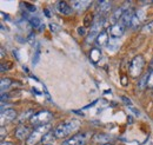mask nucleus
<instances>
[{"label":"nucleus","instance_id":"20e7f679","mask_svg":"<svg viewBox=\"0 0 153 145\" xmlns=\"http://www.w3.org/2000/svg\"><path fill=\"white\" fill-rule=\"evenodd\" d=\"M53 118V114L47 111V110H42V111H39L38 113H34L32 116V118L30 119L32 126L38 127V126H42V125H47L50 124V122L52 120Z\"/></svg>","mask_w":153,"mask_h":145},{"label":"nucleus","instance_id":"2eb2a0df","mask_svg":"<svg viewBox=\"0 0 153 145\" xmlns=\"http://www.w3.org/2000/svg\"><path fill=\"white\" fill-rule=\"evenodd\" d=\"M112 137L110 136V135H106V133H97L93 136V139H94V142L97 143H99L100 145L102 144H108L112 139H111Z\"/></svg>","mask_w":153,"mask_h":145},{"label":"nucleus","instance_id":"f257e3e1","mask_svg":"<svg viewBox=\"0 0 153 145\" xmlns=\"http://www.w3.org/2000/svg\"><path fill=\"white\" fill-rule=\"evenodd\" d=\"M79 127V123L76 119H71V120H67L65 123H61L59 124L56 129H54V136L56 138H65L67 136H70L74 130H76Z\"/></svg>","mask_w":153,"mask_h":145},{"label":"nucleus","instance_id":"b1692460","mask_svg":"<svg viewBox=\"0 0 153 145\" xmlns=\"http://www.w3.org/2000/svg\"><path fill=\"white\" fill-rule=\"evenodd\" d=\"M146 87H147V89H153V70H152V72L149 74V78H147V84H146Z\"/></svg>","mask_w":153,"mask_h":145},{"label":"nucleus","instance_id":"a211bd4d","mask_svg":"<svg viewBox=\"0 0 153 145\" xmlns=\"http://www.w3.org/2000/svg\"><path fill=\"white\" fill-rule=\"evenodd\" d=\"M28 21H30V24H31V26L33 28H40L44 25L41 22L40 18H38V17H28Z\"/></svg>","mask_w":153,"mask_h":145},{"label":"nucleus","instance_id":"ddd939ff","mask_svg":"<svg viewBox=\"0 0 153 145\" xmlns=\"http://www.w3.org/2000/svg\"><path fill=\"white\" fill-rule=\"evenodd\" d=\"M145 20V12L143 10H139L134 13L133 19H132V22H131V26L132 27H138L143 21Z\"/></svg>","mask_w":153,"mask_h":145},{"label":"nucleus","instance_id":"9d476101","mask_svg":"<svg viewBox=\"0 0 153 145\" xmlns=\"http://www.w3.org/2000/svg\"><path fill=\"white\" fill-rule=\"evenodd\" d=\"M31 133H32V131L30 130V127L25 126V125H19V126L17 127V130H16V136H17V138H19L21 141H27L28 139V137L31 136Z\"/></svg>","mask_w":153,"mask_h":145},{"label":"nucleus","instance_id":"c756f323","mask_svg":"<svg viewBox=\"0 0 153 145\" xmlns=\"http://www.w3.org/2000/svg\"><path fill=\"white\" fill-rule=\"evenodd\" d=\"M0 137H1V139L5 138V127L4 126H1V136H0Z\"/></svg>","mask_w":153,"mask_h":145},{"label":"nucleus","instance_id":"412c9836","mask_svg":"<svg viewBox=\"0 0 153 145\" xmlns=\"http://www.w3.org/2000/svg\"><path fill=\"white\" fill-rule=\"evenodd\" d=\"M32 116H33V113H32V110H28V111H26V113L25 112H22L21 113V116L19 117V123H22V122H25V119H31L32 118Z\"/></svg>","mask_w":153,"mask_h":145},{"label":"nucleus","instance_id":"6e6552de","mask_svg":"<svg viewBox=\"0 0 153 145\" xmlns=\"http://www.w3.org/2000/svg\"><path fill=\"white\" fill-rule=\"evenodd\" d=\"M17 117V112L13 109H1V114H0V118H1V126H4V123L5 122H12Z\"/></svg>","mask_w":153,"mask_h":145},{"label":"nucleus","instance_id":"f3484780","mask_svg":"<svg viewBox=\"0 0 153 145\" xmlns=\"http://www.w3.org/2000/svg\"><path fill=\"white\" fill-rule=\"evenodd\" d=\"M119 47H120L119 40L110 37V40H108V44H107V50H108V51H115V50H118Z\"/></svg>","mask_w":153,"mask_h":145},{"label":"nucleus","instance_id":"0eeeda50","mask_svg":"<svg viewBox=\"0 0 153 145\" xmlns=\"http://www.w3.org/2000/svg\"><path fill=\"white\" fill-rule=\"evenodd\" d=\"M112 8V2L111 1H106V0H101V1H98L96 7V12L97 16L99 17H102L104 14L108 13Z\"/></svg>","mask_w":153,"mask_h":145},{"label":"nucleus","instance_id":"6ab92c4d","mask_svg":"<svg viewBox=\"0 0 153 145\" xmlns=\"http://www.w3.org/2000/svg\"><path fill=\"white\" fill-rule=\"evenodd\" d=\"M90 58H91V60H92L93 63H98L99 59L101 58V52H100V50H99V49H93V50L91 51V53H90Z\"/></svg>","mask_w":153,"mask_h":145},{"label":"nucleus","instance_id":"4468645a","mask_svg":"<svg viewBox=\"0 0 153 145\" xmlns=\"http://www.w3.org/2000/svg\"><path fill=\"white\" fill-rule=\"evenodd\" d=\"M91 4H92L91 1H72L71 6L73 7V10H76L78 12H84L85 10L88 8Z\"/></svg>","mask_w":153,"mask_h":145},{"label":"nucleus","instance_id":"f704fd0d","mask_svg":"<svg viewBox=\"0 0 153 145\" xmlns=\"http://www.w3.org/2000/svg\"><path fill=\"white\" fill-rule=\"evenodd\" d=\"M46 145H53V144H46Z\"/></svg>","mask_w":153,"mask_h":145},{"label":"nucleus","instance_id":"9b49d317","mask_svg":"<svg viewBox=\"0 0 153 145\" xmlns=\"http://www.w3.org/2000/svg\"><path fill=\"white\" fill-rule=\"evenodd\" d=\"M57 10L59 13L64 14V16H70L73 12V7L71 5H68L66 1H59L57 4Z\"/></svg>","mask_w":153,"mask_h":145},{"label":"nucleus","instance_id":"cd10ccee","mask_svg":"<svg viewBox=\"0 0 153 145\" xmlns=\"http://www.w3.org/2000/svg\"><path fill=\"white\" fill-rule=\"evenodd\" d=\"M39 57H40V52H39V50H38L37 53H36V58H33V64H37V63H38Z\"/></svg>","mask_w":153,"mask_h":145},{"label":"nucleus","instance_id":"dca6fc26","mask_svg":"<svg viewBox=\"0 0 153 145\" xmlns=\"http://www.w3.org/2000/svg\"><path fill=\"white\" fill-rule=\"evenodd\" d=\"M108 40H110V38H108V34H107V32L106 31H102L98 38H97L96 43L98 46H105V45H107L108 44Z\"/></svg>","mask_w":153,"mask_h":145},{"label":"nucleus","instance_id":"2f4dec72","mask_svg":"<svg viewBox=\"0 0 153 145\" xmlns=\"http://www.w3.org/2000/svg\"><path fill=\"white\" fill-rule=\"evenodd\" d=\"M1 58H4L5 57V50H4V47H1V55H0Z\"/></svg>","mask_w":153,"mask_h":145},{"label":"nucleus","instance_id":"4be33fe9","mask_svg":"<svg viewBox=\"0 0 153 145\" xmlns=\"http://www.w3.org/2000/svg\"><path fill=\"white\" fill-rule=\"evenodd\" d=\"M53 137H56V136H54V132L50 131L48 133H46V135L44 136V138H42L41 143H45V144H50V142L53 139Z\"/></svg>","mask_w":153,"mask_h":145},{"label":"nucleus","instance_id":"473e14b6","mask_svg":"<svg viewBox=\"0 0 153 145\" xmlns=\"http://www.w3.org/2000/svg\"><path fill=\"white\" fill-rule=\"evenodd\" d=\"M151 65H152V66H153V59H152V63H151Z\"/></svg>","mask_w":153,"mask_h":145},{"label":"nucleus","instance_id":"72a5a7b5","mask_svg":"<svg viewBox=\"0 0 153 145\" xmlns=\"http://www.w3.org/2000/svg\"><path fill=\"white\" fill-rule=\"evenodd\" d=\"M102 145H111V144H102Z\"/></svg>","mask_w":153,"mask_h":145},{"label":"nucleus","instance_id":"f03ea898","mask_svg":"<svg viewBox=\"0 0 153 145\" xmlns=\"http://www.w3.org/2000/svg\"><path fill=\"white\" fill-rule=\"evenodd\" d=\"M50 131H51V125H50V124L36 127V129L32 131V133H31V136L28 137V139L26 141V144L37 145L38 143H40V142L42 141L44 136H45L46 133H48Z\"/></svg>","mask_w":153,"mask_h":145},{"label":"nucleus","instance_id":"423d86ee","mask_svg":"<svg viewBox=\"0 0 153 145\" xmlns=\"http://www.w3.org/2000/svg\"><path fill=\"white\" fill-rule=\"evenodd\" d=\"M125 28H126V26H125L121 21H118V22H115L113 25H111V27L108 28V32H110V34H111V38L119 39L120 37L124 34Z\"/></svg>","mask_w":153,"mask_h":145},{"label":"nucleus","instance_id":"c85d7f7f","mask_svg":"<svg viewBox=\"0 0 153 145\" xmlns=\"http://www.w3.org/2000/svg\"><path fill=\"white\" fill-rule=\"evenodd\" d=\"M121 99L125 100V102H124L125 104H127V105H132V103H131V100H130L128 98H126V97H121Z\"/></svg>","mask_w":153,"mask_h":145},{"label":"nucleus","instance_id":"f8f14e48","mask_svg":"<svg viewBox=\"0 0 153 145\" xmlns=\"http://www.w3.org/2000/svg\"><path fill=\"white\" fill-rule=\"evenodd\" d=\"M134 13H135V12H134L131 7H130V8H127V10H125V11H124V13H123V17H121V19H120V21H121L125 26L131 25Z\"/></svg>","mask_w":153,"mask_h":145},{"label":"nucleus","instance_id":"1a4fd4ad","mask_svg":"<svg viewBox=\"0 0 153 145\" xmlns=\"http://www.w3.org/2000/svg\"><path fill=\"white\" fill-rule=\"evenodd\" d=\"M86 143V137L82 133H78L72 136L70 139H66L62 145H85Z\"/></svg>","mask_w":153,"mask_h":145},{"label":"nucleus","instance_id":"a878e982","mask_svg":"<svg viewBox=\"0 0 153 145\" xmlns=\"http://www.w3.org/2000/svg\"><path fill=\"white\" fill-rule=\"evenodd\" d=\"M50 28H51V31L52 32H58L59 30H60V26H58L57 24H50Z\"/></svg>","mask_w":153,"mask_h":145},{"label":"nucleus","instance_id":"393cba45","mask_svg":"<svg viewBox=\"0 0 153 145\" xmlns=\"http://www.w3.org/2000/svg\"><path fill=\"white\" fill-rule=\"evenodd\" d=\"M76 32H78L79 36H86V27H85V26L78 27V28H76Z\"/></svg>","mask_w":153,"mask_h":145},{"label":"nucleus","instance_id":"aec40b11","mask_svg":"<svg viewBox=\"0 0 153 145\" xmlns=\"http://www.w3.org/2000/svg\"><path fill=\"white\" fill-rule=\"evenodd\" d=\"M11 85H12V80H11L10 78H2V79H1V83H0L1 93H5V90H7Z\"/></svg>","mask_w":153,"mask_h":145},{"label":"nucleus","instance_id":"7ed1b4c3","mask_svg":"<svg viewBox=\"0 0 153 145\" xmlns=\"http://www.w3.org/2000/svg\"><path fill=\"white\" fill-rule=\"evenodd\" d=\"M104 21H105L104 17L97 16V18L94 19V21H93V24H92V26H91V28H90V32H88V34L86 37V44L90 45V44H92L94 40H97L98 36L102 32L101 28H102V26H104Z\"/></svg>","mask_w":153,"mask_h":145},{"label":"nucleus","instance_id":"bb28decb","mask_svg":"<svg viewBox=\"0 0 153 145\" xmlns=\"http://www.w3.org/2000/svg\"><path fill=\"white\" fill-rule=\"evenodd\" d=\"M24 5H25V6H27V10H28V11H31V12H34V11L37 10V8H36V6H33V5L28 4V2H25Z\"/></svg>","mask_w":153,"mask_h":145},{"label":"nucleus","instance_id":"7c9ffc66","mask_svg":"<svg viewBox=\"0 0 153 145\" xmlns=\"http://www.w3.org/2000/svg\"><path fill=\"white\" fill-rule=\"evenodd\" d=\"M1 145H14L13 143H11V142H2Z\"/></svg>","mask_w":153,"mask_h":145},{"label":"nucleus","instance_id":"39448f33","mask_svg":"<svg viewBox=\"0 0 153 145\" xmlns=\"http://www.w3.org/2000/svg\"><path fill=\"white\" fill-rule=\"evenodd\" d=\"M144 66H145V59H144V57L140 55H135L133 59L131 60L130 66H128L131 77L132 78H138L141 74V72H143Z\"/></svg>","mask_w":153,"mask_h":145},{"label":"nucleus","instance_id":"5701e85b","mask_svg":"<svg viewBox=\"0 0 153 145\" xmlns=\"http://www.w3.org/2000/svg\"><path fill=\"white\" fill-rule=\"evenodd\" d=\"M143 32H144V33H152L153 32V21L149 22L147 25H145V26L143 27Z\"/></svg>","mask_w":153,"mask_h":145}]
</instances>
